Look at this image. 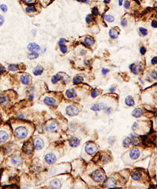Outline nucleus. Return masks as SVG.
I'll return each mask as SVG.
<instances>
[{
    "label": "nucleus",
    "mask_w": 157,
    "mask_h": 189,
    "mask_svg": "<svg viewBox=\"0 0 157 189\" xmlns=\"http://www.w3.org/2000/svg\"><path fill=\"white\" fill-rule=\"evenodd\" d=\"M79 111H78V107H76L75 106H69L66 108V113L69 116H76L78 113Z\"/></svg>",
    "instance_id": "obj_5"
},
{
    "label": "nucleus",
    "mask_w": 157,
    "mask_h": 189,
    "mask_svg": "<svg viewBox=\"0 0 157 189\" xmlns=\"http://www.w3.org/2000/svg\"><path fill=\"white\" fill-rule=\"evenodd\" d=\"M11 162H12V164L15 165H19L21 164V162H22V158L21 157L20 155L14 156V157L11 159Z\"/></svg>",
    "instance_id": "obj_13"
},
{
    "label": "nucleus",
    "mask_w": 157,
    "mask_h": 189,
    "mask_svg": "<svg viewBox=\"0 0 157 189\" xmlns=\"http://www.w3.org/2000/svg\"><path fill=\"white\" fill-rule=\"evenodd\" d=\"M139 155H140V150L137 148H134L130 152V156L132 159H137V158L139 157Z\"/></svg>",
    "instance_id": "obj_11"
},
{
    "label": "nucleus",
    "mask_w": 157,
    "mask_h": 189,
    "mask_svg": "<svg viewBox=\"0 0 157 189\" xmlns=\"http://www.w3.org/2000/svg\"><path fill=\"white\" fill-rule=\"evenodd\" d=\"M92 13H93V14L94 15H98L99 12H98V7H93V9H92Z\"/></svg>",
    "instance_id": "obj_42"
},
{
    "label": "nucleus",
    "mask_w": 157,
    "mask_h": 189,
    "mask_svg": "<svg viewBox=\"0 0 157 189\" xmlns=\"http://www.w3.org/2000/svg\"><path fill=\"white\" fill-rule=\"evenodd\" d=\"M156 63H157V58L156 57H154V58L152 59V64L156 65Z\"/></svg>",
    "instance_id": "obj_47"
},
{
    "label": "nucleus",
    "mask_w": 157,
    "mask_h": 189,
    "mask_svg": "<svg viewBox=\"0 0 157 189\" xmlns=\"http://www.w3.org/2000/svg\"><path fill=\"white\" fill-rule=\"evenodd\" d=\"M32 98H33V95H31V96H30V97H29V98H30V99H32Z\"/></svg>",
    "instance_id": "obj_60"
},
{
    "label": "nucleus",
    "mask_w": 157,
    "mask_h": 189,
    "mask_svg": "<svg viewBox=\"0 0 157 189\" xmlns=\"http://www.w3.org/2000/svg\"><path fill=\"white\" fill-rule=\"evenodd\" d=\"M35 8L33 7V6H28V7L25 8V11L27 13H34L35 12Z\"/></svg>",
    "instance_id": "obj_33"
},
{
    "label": "nucleus",
    "mask_w": 157,
    "mask_h": 189,
    "mask_svg": "<svg viewBox=\"0 0 157 189\" xmlns=\"http://www.w3.org/2000/svg\"><path fill=\"white\" fill-rule=\"evenodd\" d=\"M121 25H123V27H126L127 25V20L126 19H123L121 21Z\"/></svg>",
    "instance_id": "obj_45"
},
{
    "label": "nucleus",
    "mask_w": 157,
    "mask_h": 189,
    "mask_svg": "<svg viewBox=\"0 0 157 189\" xmlns=\"http://www.w3.org/2000/svg\"><path fill=\"white\" fill-rule=\"evenodd\" d=\"M3 23H4V21H0V26H2L3 25Z\"/></svg>",
    "instance_id": "obj_57"
},
{
    "label": "nucleus",
    "mask_w": 157,
    "mask_h": 189,
    "mask_svg": "<svg viewBox=\"0 0 157 189\" xmlns=\"http://www.w3.org/2000/svg\"><path fill=\"white\" fill-rule=\"evenodd\" d=\"M43 140L42 139H39V138H36L34 140V148H36L37 150H40L43 148Z\"/></svg>",
    "instance_id": "obj_8"
},
{
    "label": "nucleus",
    "mask_w": 157,
    "mask_h": 189,
    "mask_svg": "<svg viewBox=\"0 0 157 189\" xmlns=\"http://www.w3.org/2000/svg\"><path fill=\"white\" fill-rule=\"evenodd\" d=\"M60 50H61V51H62V53H66L67 47L65 46V45H62V46H61V48H60Z\"/></svg>",
    "instance_id": "obj_41"
},
{
    "label": "nucleus",
    "mask_w": 157,
    "mask_h": 189,
    "mask_svg": "<svg viewBox=\"0 0 157 189\" xmlns=\"http://www.w3.org/2000/svg\"><path fill=\"white\" fill-rule=\"evenodd\" d=\"M102 17H105V19L106 21H108V22H113L114 21H115V17L112 16V15H105L103 14L102 15Z\"/></svg>",
    "instance_id": "obj_26"
},
{
    "label": "nucleus",
    "mask_w": 157,
    "mask_h": 189,
    "mask_svg": "<svg viewBox=\"0 0 157 189\" xmlns=\"http://www.w3.org/2000/svg\"><path fill=\"white\" fill-rule=\"evenodd\" d=\"M139 31H140V32L141 33V35H142V36H145L148 34L147 29H144V28H142V27L139 28Z\"/></svg>",
    "instance_id": "obj_35"
},
{
    "label": "nucleus",
    "mask_w": 157,
    "mask_h": 189,
    "mask_svg": "<svg viewBox=\"0 0 157 189\" xmlns=\"http://www.w3.org/2000/svg\"><path fill=\"white\" fill-rule=\"evenodd\" d=\"M130 143H131V139L130 138L127 137L124 139V140H123V146L125 148H128L130 145Z\"/></svg>",
    "instance_id": "obj_30"
},
{
    "label": "nucleus",
    "mask_w": 157,
    "mask_h": 189,
    "mask_svg": "<svg viewBox=\"0 0 157 189\" xmlns=\"http://www.w3.org/2000/svg\"><path fill=\"white\" fill-rule=\"evenodd\" d=\"M105 109V105L104 103H98V104H95L91 107V110L94 111H99Z\"/></svg>",
    "instance_id": "obj_15"
},
{
    "label": "nucleus",
    "mask_w": 157,
    "mask_h": 189,
    "mask_svg": "<svg viewBox=\"0 0 157 189\" xmlns=\"http://www.w3.org/2000/svg\"><path fill=\"white\" fill-rule=\"evenodd\" d=\"M108 72H109V69H102V73H103L104 75H105V74H106V73H108Z\"/></svg>",
    "instance_id": "obj_50"
},
{
    "label": "nucleus",
    "mask_w": 157,
    "mask_h": 189,
    "mask_svg": "<svg viewBox=\"0 0 157 189\" xmlns=\"http://www.w3.org/2000/svg\"><path fill=\"white\" fill-rule=\"evenodd\" d=\"M65 43H66V40H65L64 38H62V39H60V40H59L58 44L59 46H62V45H64Z\"/></svg>",
    "instance_id": "obj_40"
},
{
    "label": "nucleus",
    "mask_w": 157,
    "mask_h": 189,
    "mask_svg": "<svg viewBox=\"0 0 157 189\" xmlns=\"http://www.w3.org/2000/svg\"><path fill=\"white\" fill-rule=\"evenodd\" d=\"M77 2H79V3H81V2H85V0H76Z\"/></svg>",
    "instance_id": "obj_58"
},
{
    "label": "nucleus",
    "mask_w": 157,
    "mask_h": 189,
    "mask_svg": "<svg viewBox=\"0 0 157 189\" xmlns=\"http://www.w3.org/2000/svg\"><path fill=\"white\" fill-rule=\"evenodd\" d=\"M103 1H104V3H110V0H103Z\"/></svg>",
    "instance_id": "obj_54"
},
{
    "label": "nucleus",
    "mask_w": 157,
    "mask_h": 189,
    "mask_svg": "<svg viewBox=\"0 0 157 189\" xmlns=\"http://www.w3.org/2000/svg\"><path fill=\"white\" fill-rule=\"evenodd\" d=\"M17 118H24V116H23V115H19V116H17Z\"/></svg>",
    "instance_id": "obj_59"
},
{
    "label": "nucleus",
    "mask_w": 157,
    "mask_h": 189,
    "mask_svg": "<svg viewBox=\"0 0 157 189\" xmlns=\"http://www.w3.org/2000/svg\"><path fill=\"white\" fill-rule=\"evenodd\" d=\"M98 94H99V91H98V89H94V90L92 91L91 96H92L93 98H95V97H97V96H98Z\"/></svg>",
    "instance_id": "obj_38"
},
{
    "label": "nucleus",
    "mask_w": 157,
    "mask_h": 189,
    "mask_svg": "<svg viewBox=\"0 0 157 189\" xmlns=\"http://www.w3.org/2000/svg\"><path fill=\"white\" fill-rule=\"evenodd\" d=\"M14 135L18 139H25L28 135L27 128H25V127H22V126L18 127V128L15 129Z\"/></svg>",
    "instance_id": "obj_1"
},
{
    "label": "nucleus",
    "mask_w": 157,
    "mask_h": 189,
    "mask_svg": "<svg viewBox=\"0 0 157 189\" xmlns=\"http://www.w3.org/2000/svg\"><path fill=\"white\" fill-rule=\"evenodd\" d=\"M5 71H6L5 68H4L3 66H0V74L3 73Z\"/></svg>",
    "instance_id": "obj_48"
},
{
    "label": "nucleus",
    "mask_w": 157,
    "mask_h": 189,
    "mask_svg": "<svg viewBox=\"0 0 157 189\" xmlns=\"http://www.w3.org/2000/svg\"><path fill=\"white\" fill-rule=\"evenodd\" d=\"M125 103L129 106H134V101L133 99L131 96H127L125 99Z\"/></svg>",
    "instance_id": "obj_21"
},
{
    "label": "nucleus",
    "mask_w": 157,
    "mask_h": 189,
    "mask_svg": "<svg viewBox=\"0 0 157 189\" xmlns=\"http://www.w3.org/2000/svg\"><path fill=\"white\" fill-rule=\"evenodd\" d=\"M0 9H1V10L3 11V12H6V11H7V6H6V5H5V4H1V5H0Z\"/></svg>",
    "instance_id": "obj_39"
},
{
    "label": "nucleus",
    "mask_w": 157,
    "mask_h": 189,
    "mask_svg": "<svg viewBox=\"0 0 157 189\" xmlns=\"http://www.w3.org/2000/svg\"><path fill=\"white\" fill-rule=\"evenodd\" d=\"M58 128V124L55 121H50L46 125V129L49 132H54Z\"/></svg>",
    "instance_id": "obj_4"
},
{
    "label": "nucleus",
    "mask_w": 157,
    "mask_h": 189,
    "mask_svg": "<svg viewBox=\"0 0 157 189\" xmlns=\"http://www.w3.org/2000/svg\"><path fill=\"white\" fill-rule=\"evenodd\" d=\"M86 21L87 24H91V17L90 15H87L86 17Z\"/></svg>",
    "instance_id": "obj_44"
},
{
    "label": "nucleus",
    "mask_w": 157,
    "mask_h": 189,
    "mask_svg": "<svg viewBox=\"0 0 157 189\" xmlns=\"http://www.w3.org/2000/svg\"><path fill=\"white\" fill-rule=\"evenodd\" d=\"M142 114V111L139 108L134 109L132 112V116L133 117H135V118H140V117H141Z\"/></svg>",
    "instance_id": "obj_18"
},
{
    "label": "nucleus",
    "mask_w": 157,
    "mask_h": 189,
    "mask_svg": "<svg viewBox=\"0 0 157 189\" xmlns=\"http://www.w3.org/2000/svg\"><path fill=\"white\" fill-rule=\"evenodd\" d=\"M132 178L135 180H140V178L141 177V173L140 172H138V171H135V172L133 173L132 174Z\"/></svg>",
    "instance_id": "obj_25"
},
{
    "label": "nucleus",
    "mask_w": 157,
    "mask_h": 189,
    "mask_svg": "<svg viewBox=\"0 0 157 189\" xmlns=\"http://www.w3.org/2000/svg\"><path fill=\"white\" fill-rule=\"evenodd\" d=\"M8 69H10V70H11V71H16V70L18 69V66L14 64H11L8 66Z\"/></svg>",
    "instance_id": "obj_34"
},
{
    "label": "nucleus",
    "mask_w": 157,
    "mask_h": 189,
    "mask_svg": "<svg viewBox=\"0 0 157 189\" xmlns=\"http://www.w3.org/2000/svg\"><path fill=\"white\" fill-rule=\"evenodd\" d=\"M6 101V97L5 95L0 94V104H1V103H5Z\"/></svg>",
    "instance_id": "obj_36"
},
{
    "label": "nucleus",
    "mask_w": 157,
    "mask_h": 189,
    "mask_svg": "<svg viewBox=\"0 0 157 189\" xmlns=\"http://www.w3.org/2000/svg\"><path fill=\"white\" fill-rule=\"evenodd\" d=\"M23 2L28 4V5H32V4H34L36 2V0H23Z\"/></svg>",
    "instance_id": "obj_37"
},
{
    "label": "nucleus",
    "mask_w": 157,
    "mask_h": 189,
    "mask_svg": "<svg viewBox=\"0 0 157 189\" xmlns=\"http://www.w3.org/2000/svg\"><path fill=\"white\" fill-rule=\"evenodd\" d=\"M152 27L155 28V29H156V21H152Z\"/></svg>",
    "instance_id": "obj_49"
},
{
    "label": "nucleus",
    "mask_w": 157,
    "mask_h": 189,
    "mask_svg": "<svg viewBox=\"0 0 157 189\" xmlns=\"http://www.w3.org/2000/svg\"><path fill=\"white\" fill-rule=\"evenodd\" d=\"M44 103L45 104H47V106H54L56 105V101H55L54 98H51V97H47V98H45Z\"/></svg>",
    "instance_id": "obj_14"
},
{
    "label": "nucleus",
    "mask_w": 157,
    "mask_h": 189,
    "mask_svg": "<svg viewBox=\"0 0 157 189\" xmlns=\"http://www.w3.org/2000/svg\"><path fill=\"white\" fill-rule=\"evenodd\" d=\"M80 143V140H78V138L76 137H72L69 140V144L72 148H76L78 147V145Z\"/></svg>",
    "instance_id": "obj_12"
},
{
    "label": "nucleus",
    "mask_w": 157,
    "mask_h": 189,
    "mask_svg": "<svg viewBox=\"0 0 157 189\" xmlns=\"http://www.w3.org/2000/svg\"><path fill=\"white\" fill-rule=\"evenodd\" d=\"M85 150H86V152L88 154V155H93L97 152L98 150V147L95 143H87L85 148Z\"/></svg>",
    "instance_id": "obj_3"
},
{
    "label": "nucleus",
    "mask_w": 157,
    "mask_h": 189,
    "mask_svg": "<svg viewBox=\"0 0 157 189\" xmlns=\"http://www.w3.org/2000/svg\"><path fill=\"white\" fill-rule=\"evenodd\" d=\"M28 50L31 52H37L40 50V47L35 43H31L28 45Z\"/></svg>",
    "instance_id": "obj_9"
},
{
    "label": "nucleus",
    "mask_w": 157,
    "mask_h": 189,
    "mask_svg": "<svg viewBox=\"0 0 157 189\" xmlns=\"http://www.w3.org/2000/svg\"><path fill=\"white\" fill-rule=\"evenodd\" d=\"M83 76H76L73 78V83L74 84H77V83H81V82H83Z\"/></svg>",
    "instance_id": "obj_28"
},
{
    "label": "nucleus",
    "mask_w": 157,
    "mask_h": 189,
    "mask_svg": "<svg viewBox=\"0 0 157 189\" xmlns=\"http://www.w3.org/2000/svg\"><path fill=\"white\" fill-rule=\"evenodd\" d=\"M21 81L22 83H24V84H28L30 82L29 76H27V75H22V76H21Z\"/></svg>",
    "instance_id": "obj_24"
},
{
    "label": "nucleus",
    "mask_w": 157,
    "mask_h": 189,
    "mask_svg": "<svg viewBox=\"0 0 157 189\" xmlns=\"http://www.w3.org/2000/svg\"><path fill=\"white\" fill-rule=\"evenodd\" d=\"M129 67H130V69H131V71H132L133 73H134V74L138 73V71H137V69H139V67L137 66V65L135 64V63H134V64H131Z\"/></svg>",
    "instance_id": "obj_27"
},
{
    "label": "nucleus",
    "mask_w": 157,
    "mask_h": 189,
    "mask_svg": "<svg viewBox=\"0 0 157 189\" xmlns=\"http://www.w3.org/2000/svg\"><path fill=\"white\" fill-rule=\"evenodd\" d=\"M152 78H154L155 80H156V71L152 72Z\"/></svg>",
    "instance_id": "obj_51"
},
{
    "label": "nucleus",
    "mask_w": 157,
    "mask_h": 189,
    "mask_svg": "<svg viewBox=\"0 0 157 189\" xmlns=\"http://www.w3.org/2000/svg\"><path fill=\"white\" fill-rule=\"evenodd\" d=\"M43 72V68L40 66H38L35 67V69H33V73L35 75V76H39L41 75L42 73Z\"/></svg>",
    "instance_id": "obj_19"
},
{
    "label": "nucleus",
    "mask_w": 157,
    "mask_h": 189,
    "mask_svg": "<svg viewBox=\"0 0 157 189\" xmlns=\"http://www.w3.org/2000/svg\"><path fill=\"white\" fill-rule=\"evenodd\" d=\"M92 179L96 182H100L103 180L105 178V173L101 170H95L94 172L91 174Z\"/></svg>",
    "instance_id": "obj_2"
},
{
    "label": "nucleus",
    "mask_w": 157,
    "mask_h": 189,
    "mask_svg": "<svg viewBox=\"0 0 157 189\" xmlns=\"http://www.w3.org/2000/svg\"><path fill=\"white\" fill-rule=\"evenodd\" d=\"M66 96L69 98H74V97H76V91H74L73 89H69V90L66 91Z\"/></svg>",
    "instance_id": "obj_22"
},
{
    "label": "nucleus",
    "mask_w": 157,
    "mask_h": 189,
    "mask_svg": "<svg viewBox=\"0 0 157 189\" xmlns=\"http://www.w3.org/2000/svg\"><path fill=\"white\" fill-rule=\"evenodd\" d=\"M62 78V76H61L60 74H57V75H54V76H52L51 81L53 83H56L58 81H60L61 79Z\"/></svg>",
    "instance_id": "obj_29"
},
{
    "label": "nucleus",
    "mask_w": 157,
    "mask_h": 189,
    "mask_svg": "<svg viewBox=\"0 0 157 189\" xmlns=\"http://www.w3.org/2000/svg\"><path fill=\"white\" fill-rule=\"evenodd\" d=\"M105 186L106 188H115L116 186V181H115V180L114 178H108L107 180L105 183Z\"/></svg>",
    "instance_id": "obj_10"
},
{
    "label": "nucleus",
    "mask_w": 157,
    "mask_h": 189,
    "mask_svg": "<svg viewBox=\"0 0 157 189\" xmlns=\"http://www.w3.org/2000/svg\"><path fill=\"white\" fill-rule=\"evenodd\" d=\"M140 53L141 54H142V55H144V54H145V53H146V49H145V47H141L140 48Z\"/></svg>",
    "instance_id": "obj_43"
},
{
    "label": "nucleus",
    "mask_w": 157,
    "mask_h": 189,
    "mask_svg": "<svg viewBox=\"0 0 157 189\" xmlns=\"http://www.w3.org/2000/svg\"><path fill=\"white\" fill-rule=\"evenodd\" d=\"M84 43L87 46H92L93 44H94L95 40L92 37H86V38H84Z\"/></svg>",
    "instance_id": "obj_20"
},
{
    "label": "nucleus",
    "mask_w": 157,
    "mask_h": 189,
    "mask_svg": "<svg viewBox=\"0 0 157 189\" xmlns=\"http://www.w3.org/2000/svg\"><path fill=\"white\" fill-rule=\"evenodd\" d=\"M130 136H131V138H132V141H133V143L134 145H137L139 143H140V141L138 140V138L137 137V136H135L134 134H131L130 135Z\"/></svg>",
    "instance_id": "obj_32"
},
{
    "label": "nucleus",
    "mask_w": 157,
    "mask_h": 189,
    "mask_svg": "<svg viewBox=\"0 0 157 189\" xmlns=\"http://www.w3.org/2000/svg\"><path fill=\"white\" fill-rule=\"evenodd\" d=\"M124 7H125V9H129L130 8V2L129 1H126L124 3Z\"/></svg>",
    "instance_id": "obj_46"
},
{
    "label": "nucleus",
    "mask_w": 157,
    "mask_h": 189,
    "mask_svg": "<svg viewBox=\"0 0 157 189\" xmlns=\"http://www.w3.org/2000/svg\"><path fill=\"white\" fill-rule=\"evenodd\" d=\"M56 156L53 154V153H49L45 156V161L47 162V164H54V162H56Z\"/></svg>",
    "instance_id": "obj_6"
},
{
    "label": "nucleus",
    "mask_w": 157,
    "mask_h": 189,
    "mask_svg": "<svg viewBox=\"0 0 157 189\" xmlns=\"http://www.w3.org/2000/svg\"><path fill=\"white\" fill-rule=\"evenodd\" d=\"M109 112H111V109L108 108V109H107V111H106V113H108Z\"/></svg>",
    "instance_id": "obj_55"
},
{
    "label": "nucleus",
    "mask_w": 157,
    "mask_h": 189,
    "mask_svg": "<svg viewBox=\"0 0 157 189\" xmlns=\"http://www.w3.org/2000/svg\"><path fill=\"white\" fill-rule=\"evenodd\" d=\"M115 91V89H114V88H113V87H112V88H110V91H112V92H113V91Z\"/></svg>",
    "instance_id": "obj_56"
},
{
    "label": "nucleus",
    "mask_w": 157,
    "mask_h": 189,
    "mask_svg": "<svg viewBox=\"0 0 157 189\" xmlns=\"http://www.w3.org/2000/svg\"><path fill=\"white\" fill-rule=\"evenodd\" d=\"M123 0H119V5L120 6L123 5Z\"/></svg>",
    "instance_id": "obj_52"
},
{
    "label": "nucleus",
    "mask_w": 157,
    "mask_h": 189,
    "mask_svg": "<svg viewBox=\"0 0 157 189\" xmlns=\"http://www.w3.org/2000/svg\"><path fill=\"white\" fill-rule=\"evenodd\" d=\"M9 137L8 133L6 131H0V142H5Z\"/></svg>",
    "instance_id": "obj_17"
},
{
    "label": "nucleus",
    "mask_w": 157,
    "mask_h": 189,
    "mask_svg": "<svg viewBox=\"0 0 157 189\" xmlns=\"http://www.w3.org/2000/svg\"><path fill=\"white\" fill-rule=\"evenodd\" d=\"M4 21V17L0 14V21Z\"/></svg>",
    "instance_id": "obj_53"
},
{
    "label": "nucleus",
    "mask_w": 157,
    "mask_h": 189,
    "mask_svg": "<svg viewBox=\"0 0 157 189\" xmlns=\"http://www.w3.org/2000/svg\"><path fill=\"white\" fill-rule=\"evenodd\" d=\"M50 186L54 188H60L61 187V182L59 181L58 180H54L50 184Z\"/></svg>",
    "instance_id": "obj_23"
},
{
    "label": "nucleus",
    "mask_w": 157,
    "mask_h": 189,
    "mask_svg": "<svg viewBox=\"0 0 157 189\" xmlns=\"http://www.w3.org/2000/svg\"><path fill=\"white\" fill-rule=\"evenodd\" d=\"M33 149H34V147L31 144L30 142L25 143L22 148V150L25 154H31L33 151Z\"/></svg>",
    "instance_id": "obj_7"
},
{
    "label": "nucleus",
    "mask_w": 157,
    "mask_h": 189,
    "mask_svg": "<svg viewBox=\"0 0 157 189\" xmlns=\"http://www.w3.org/2000/svg\"><path fill=\"white\" fill-rule=\"evenodd\" d=\"M39 57V54L37 52H31L29 54H28V58L32 60V59L37 58Z\"/></svg>",
    "instance_id": "obj_31"
},
{
    "label": "nucleus",
    "mask_w": 157,
    "mask_h": 189,
    "mask_svg": "<svg viewBox=\"0 0 157 189\" xmlns=\"http://www.w3.org/2000/svg\"><path fill=\"white\" fill-rule=\"evenodd\" d=\"M119 34H120V32L119 30L116 29H112L109 31V36H110L111 38L112 39H116L118 36H119Z\"/></svg>",
    "instance_id": "obj_16"
}]
</instances>
